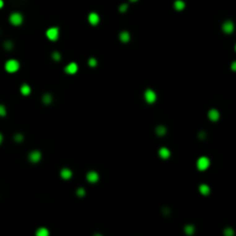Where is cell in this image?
<instances>
[{
  "instance_id": "1",
  "label": "cell",
  "mask_w": 236,
  "mask_h": 236,
  "mask_svg": "<svg viewBox=\"0 0 236 236\" xmlns=\"http://www.w3.org/2000/svg\"><path fill=\"white\" fill-rule=\"evenodd\" d=\"M19 69H20V62L16 59H9L5 63V70L9 74L16 73Z\"/></svg>"
},
{
  "instance_id": "2",
  "label": "cell",
  "mask_w": 236,
  "mask_h": 236,
  "mask_svg": "<svg viewBox=\"0 0 236 236\" xmlns=\"http://www.w3.org/2000/svg\"><path fill=\"white\" fill-rule=\"evenodd\" d=\"M23 20H24V17H23V15H22L20 12H14L9 15V22H11V24L15 25V27H19V25L22 24V23H23Z\"/></svg>"
},
{
  "instance_id": "3",
  "label": "cell",
  "mask_w": 236,
  "mask_h": 236,
  "mask_svg": "<svg viewBox=\"0 0 236 236\" xmlns=\"http://www.w3.org/2000/svg\"><path fill=\"white\" fill-rule=\"evenodd\" d=\"M59 35H60V31H59V28H58V27H51V28H49L46 30V37H47V39L51 42L58 41Z\"/></svg>"
},
{
  "instance_id": "4",
  "label": "cell",
  "mask_w": 236,
  "mask_h": 236,
  "mask_svg": "<svg viewBox=\"0 0 236 236\" xmlns=\"http://www.w3.org/2000/svg\"><path fill=\"white\" fill-rule=\"evenodd\" d=\"M211 165V161L208 157H200V158L197 159V169L198 171H206L208 167Z\"/></svg>"
},
{
  "instance_id": "5",
  "label": "cell",
  "mask_w": 236,
  "mask_h": 236,
  "mask_svg": "<svg viewBox=\"0 0 236 236\" xmlns=\"http://www.w3.org/2000/svg\"><path fill=\"white\" fill-rule=\"evenodd\" d=\"M144 99L147 104H153L157 100V94H155V90L152 89H146L144 92Z\"/></svg>"
},
{
  "instance_id": "6",
  "label": "cell",
  "mask_w": 236,
  "mask_h": 236,
  "mask_svg": "<svg viewBox=\"0 0 236 236\" xmlns=\"http://www.w3.org/2000/svg\"><path fill=\"white\" fill-rule=\"evenodd\" d=\"M28 158H29V160H30V163H33V164L39 163V161H41V159H42V152L41 151H38V150L31 151V152L29 153Z\"/></svg>"
},
{
  "instance_id": "7",
  "label": "cell",
  "mask_w": 236,
  "mask_h": 236,
  "mask_svg": "<svg viewBox=\"0 0 236 236\" xmlns=\"http://www.w3.org/2000/svg\"><path fill=\"white\" fill-rule=\"evenodd\" d=\"M85 177H86V181L90 182V183H97L98 181H99V174H98L96 171L88 172L85 175Z\"/></svg>"
},
{
  "instance_id": "8",
  "label": "cell",
  "mask_w": 236,
  "mask_h": 236,
  "mask_svg": "<svg viewBox=\"0 0 236 236\" xmlns=\"http://www.w3.org/2000/svg\"><path fill=\"white\" fill-rule=\"evenodd\" d=\"M88 21H89V23L91 25H97L99 22H100V16H99V14L96 12H91L89 13V15H88Z\"/></svg>"
},
{
  "instance_id": "9",
  "label": "cell",
  "mask_w": 236,
  "mask_h": 236,
  "mask_svg": "<svg viewBox=\"0 0 236 236\" xmlns=\"http://www.w3.org/2000/svg\"><path fill=\"white\" fill-rule=\"evenodd\" d=\"M78 70V66L76 62H70L68 65L65 67V72L66 74H68V75H74V74H76Z\"/></svg>"
},
{
  "instance_id": "10",
  "label": "cell",
  "mask_w": 236,
  "mask_h": 236,
  "mask_svg": "<svg viewBox=\"0 0 236 236\" xmlns=\"http://www.w3.org/2000/svg\"><path fill=\"white\" fill-rule=\"evenodd\" d=\"M222 31L225 33H232L234 31V23H233L232 21H225L224 24H222Z\"/></svg>"
},
{
  "instance_id": "11",
  "label": "cell",
  "mask_w": 236,
  "mask_h": 236,
  "mask_svg": "<svg viewBox=\"0 0 236 236\" xmlns=\"http://www.w3.org/2000/svg\"><path fill=\"white\" fill-rule=\"evenodd\" d=\"M208 116L211 121L216 122V121H218V120L220 119V112L218 110H216V108H212V110L208 111Z\"/></svg>"
},
{
  "instance_id": "12",
  "label": "cell",
  "mask_w": 236,
  "mask_h": 236,
  "mask_svg": "<svg viewBox=\"0 0 236 236\" xmlns=\"http://www.w3.org/2000/svg\"><path fill=\"white\" fill-rule=\"evenodd\" d=\"M60 176H61L63 180H69L72 179V176H73V172L70 168H62L61 171H60Z\"/></svg>"
},
{
  "instance_id": "13",
  "label": "cell",
  "mask_w": 236,
  "mask_h": 236,
  "mask_svg": "<svg viewBox=\"0 0 236 236\" xmlns=\"http://www.w3.org/2000/svg\"><path fill=\"white\" fill-rule=\"evenodd\" d=\"M158 155L161 159H168L171 157V151L168 150L167 147H160L158 151Z\"/></svg>"
},
{
  "instance_id": "14",
  "label": "cell",
  "mask_w": 236,
  "mask_h": 236,
  "mask_svg": "<svg viewBox=\"0 0 236 236\" xmlns=\"http://www.w3.org/2000/svg\"><path fill=\"white\" fill-rule=\"evenodd\" d=\"M119 38H120V41L122 42V43H128V42L130 41V33L126 31V30H123V31L120 33Z\"/></svg>"
},
{
  "instance_id": "15",
  "label": "cell",
  "mask_w": 236,
  "mask_h": 236,
  "mask_svg": "<svg viewBox=\"0 0 236 236\" xmlns=\"http://www.w3.org/2000/svg\"><path fill=\"white\" fill-rule=\"evenodd\" d=\"M198 190H199V192L202 195L208 196L210 195V192H211V188L208 187V184H200L199 187H198Z\"/></svg>"
},
{
  "instance_id": "16",
  "label": "cell",
  "mask_w": 236,
  "mask_h": 236,
  "mask_svg": "<svg viewBox=\"0 0 236 236\" xmlns=\"http://www.w3.org/2000/svg\"><path fill=\"white\" fill-rule=\"evenodd\" d=\"M174 8L176 9V11H179V12L183 11V9L186 8V2H184L183 0H175Z\"/></svg>"
},
{
  "instance_id": "17",
  "label": "cell",
  "mask_w": 236,
  "mask_h": 236,
  "mask_svg": "<svg viewBox=\"0 0 236 236\" xmlns=\"http://www.w3.org/2000/svg\"><path fill=\"white\" fill-rule=\"evenodd\" d=\"M167 133V129H166V127L163 126V125H159V126L155 127V134L158 135V136H165Z\"/></svg>"
},
{
  "instance_id": "18",
  "label": "cell",
  "mask_w": 236,
  "mask_h": 236,
  "mask_svg": "<svg viewBox=\"0 0 236 236\" xmlns=\"http://www.w3.org/2000/svg\"><path fill=\"white\" fill-rule=\"evenodd\" d=\"M20 91H21V94H22V96H29V94H31V88H30L28 84H22Z\"/></svg>"
},
{
  "instance_id": "19",
  "label": "cell",
  "mask_w": 236,
  "mask_h": 236,
  "mask_svg": "<svg viewBox=\"0 0 236 236\" xmlns=\"http://www.w3.org/2000/svg\"><path fill=\"white\" fill-rule=\"evenodd\" d=\"M50 232L46 227H39L36 230V236H49Z\"/></svg>"
},
{
  "instance_id": "20",
  "label": "cell",
  "mask_w": 236,
  "mask_h": 236,
  "mask_svg": "<svg viewBox=\"0 0 236 236\" xmlns=\"http://www.w3.org/2000/svg\"><path fill=\"white\" fill-rule=\"evenodd\" d=\"M42 102L44 103L45 105H50L51 103L53 102V97L51 94H43V97H42Z\"/></svg>"
},
{
  "instance_id": "21",
  "label": "cell",
  "mask_w": 236,
  "mask_h": 236,
  "mask_svg": "<svg viewBox=\"0 0 236 236\" xmlns=\"http://www.w3.org/2000/svg\"><path fill=\"white\" fill-rule=\"evenodd\" d=\"M184 233L187 234V235L191 236L194 233H195V226L194 225H186L184 226Z\"/></svg>"
},
{
  "instance_id": "22",
  "label": "cell",
  "mask_w": 236,
  "mask_h": 236,
  "mask_svg": "<svg viewBox=\"0 0 236 236\" xmlns=\"http://www.w3.org/2000/svg\"><path fill=\"white\" fill-rule=\"evenodd\" d=\"M52 59L57 62L60 61V60H61V54L59 52H57V51H54V52L52 53Z\"/></svg>"
},
{
  "instance_id": "23",
  "label": "cell",
  "mask_w": 236,
  "mask_h": 236,
  "mask_svg": "<svg viewBox=\"0 0 236 236\" xmlns=\"http://www.w3.org/2000/svg\"><path fill=\"white\" fill-rule=\"evenodd\" d=\"M88 65L90 67H96L98 65V61L96 58H89V60H88Z\"/></svg>"
},
{
  "instance_id": "24",
  "label": "cell",
  "mask_w": 236,
  "mask_h": 236,
  "mask_svg": "<svg viewBox=\"0 0 236 236\" xmlns=\"http://www.w3.org/2000/svg\"><path fill=\"white\" fill-rule=\"evenodd\" d=\"M224 234H225V235H226V236H233V235H234V229H233L232 227H227V228H225Z\"/></svg>"
},
{
  "instance_id": "25",
  "label": "cell",
  "mask_w": 236,
  "mask_h": 236,
  "mask_svg": "<svg viewBox=\"0 0 236 236\" xmlns=\"http://www.w3.org/2000/svg\"><path fill=\"white\" fill-rule=\"evenodd\" d=\"M6 113H7V110H6V107H5L4 105H1L0 104V116L2 118V116H5L6 115Z\"/></svg>"
},
{
  "instance_id": "26",
  "label": "cell",
  "mask_w": 236,
  "mask_h": 236,
  "mask_svg": "<svg viewBox=\"0 0 236 236\" xmlns=\"http://www.w3.org/2000/svg\"><path fill=\"white\" fill-rule=\"evenodd\" d=\"M76 195H77L78 197H83V196L85 195V190H84L83 188H78L77 190H76Z\"/></svg>"
},
{
  "instance_id": "27",
  "label": "cell",
  "mask_w": 236,
  "mask_h": 236,
  "mask_svg": "<svg viewBox=\"0 0 236 236\" xmlns=\"http://www.w3.org/2000/svg\"><path fill=\"white\" fill-rule=\"evenodd\" d=\"M23 138H24V137H23V135H22V134H15V136H14V139H15V142H19V143L22 142V141H23Z\"/></svg>"
},
{
  "instance_id": "28",
  "label": "cell",
  "mask_w": 236,
  "mask_h": 236,
  "mask_svg": "<svg viewBox=\"0 0 236 236\" xmlns=\"http://www.w3.org/2000/svg\"><path fill=\"white\" fill-rule=\"evenodd\" d=\"M4 47L6 50H12L13 49V43L11 41H7V42H5V44H4Z\"/></svg>"
},
{
  "instance_id": "29",
  "label": "cell",
  "mask_w": 236,
  "mask_h": 236,
  "mask_svg": "<svg viewBox=\"0 0 236 236\" xmlns=\"http://www.w3.org/2000/svg\"><path fill=\"white\" fill-rule=\"evenodd\" d=\"M127 9H128V5L127 4H122L120 7H119V11L121 13H125V12H127Z\"/></svg>"
},
{
  "instance_id": "30",
  "label": "cell",
  "mask_w": 236,
  "mask_h": 236,
  "mask_svg": "<svg viewBox=\"0 0 236 236\" xmlns=\"http://www.w3.org/2000/svg\"><path fill=\"white\" fill-rule=\"evenodd\" d=\"M199 137H200V138H204V137H205V133H204V131H202V133H200Z\"/></svg>"
},
{
  "instance_id": "31",
  "label": "cell",
  "mask_w": 236,
  "mask_h": 236,
  "mask_svg": "<svg viewBox=\"0 0 236 236\" xmlns=\"http://www.w3.org/2000/svg\"><path fill=\"white\" fill-rule=\"evenodd\" d=\"M4 7V0H0V9Z\"/></svg>"
},
{
  "instance_id": "32",
  "label": "cell",
  "mask_w": 236,
  "mask_h": 236,
  "mask_svg": "<svg viewBox=\"0 0 236 236\" xmlns=\"http://www.w3.org/2000/svg\"><path fill=\"white\" fill-rule=\"evenodd\" d=\"M2 139H4V137H2V134H1V133H0V144H1V143H2Z\"/></svg>"
},
{
  "instance_id": "33",
  "label": "cell",
  "mask_w": 236,
  "mask_h": 236,
  "mask_svg": "<svg viewBox=\"0 0 236 236\" xmlns=\"http://www.w3.org/2000/svg\"><path fill=\"white\" fill-rule=\"evenodd\" d=\"M131 2H135V1H137V0H130Z\"/></svg>"
}]
</instances>
